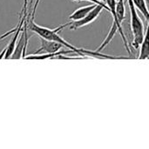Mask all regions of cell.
I'll list each match as a JSON object with an SVG mask.
<instances>
[{
    "mask_svg": "<svg viewBox=\"0 0 149 149\" xmlns=\"http://www.w3.org/2000/svg\"><path fill=\"white\" fill-rule=\"evenodd\" d=\"M26 18H27V0H24V7H23L22 10H21L19 20H18V23L17 24V26L15 28H13V30L4 33L3 36L0 37V39H3L5 37L10 35L11 33H14V35L12 36V38H11L10 41L9 42L8 45L3 49V51L5 52L3 58H10L11 57V55L13 54L15 47H16V45H17V40H18V37L20 35V32L24 29V22H25Z\"/></svg>",
    "mask_w": 149,
    "mask_h": 149,
    "instance_id": "1",
    "label": "cell"
},
{
    "mask_svg": "<svg viewBox=\"0 0 149 149\" xmlns=\"http://www.w3.org/2000/svg\"><path fill=\"white\" fill-rule=\"evenodd\" d=\"M127 2H128V6L130 9L131 30H132V33L134 37L133 46L137 49L140 47L144 38V25L136 11V7L134 3V1L127 0Z\"/></svg>",
    "mask_w": 149,
    "mask_h": 149,
    "instance_id": "2",
    "label": "cell"
},
{
    "mask_svg": "<svg viewBox=\"0 0 149 149\" xmlns=\"http://www.w3.org/2000/svg\"><path fill=\"white\" fill-rule=\"evenodd\" d=\"M105 9V7L101 4H97L95 8H93L85 17H83L80 20H77V21H72L70 23V29L71 30H77L79 28H81L83 26H86L91 23H93V21H95L97 19V17H99V15L101 13L102 10Z\"/></svg>",
    "mask_w": 149,
    "mask_h": 149,
    "instance_id": "3",
    "label": "cell"
},
{
    "mask_svg": "<svg viewBox=\"0 0 149 149\" xmlns=\"http://www.w3.org/2000/svg\"><path fill=\"white\" fill-rule=\"evenodd\" d=\"M116 3L117 1L116 0H106V3L108 7V10L109 11L111 12V14L113 15V23H114L117 27H118V31H120V34L122 38V40H123V43H124V46L125 48L127 49V52L129 54L132 53L129 46H128V42L127 40V38L124 34V31H123V29H122V26H121V24L119 22L118 18H117V16H116Z\"/></svg>",
    "mask_w": 149,
    "mask_h": 149,
    "instance_id": "4",
    "label": "cell"
},
{
    "mask_svg": "<svg viewBox=\"0 0 149 149\" xmlns=\"http://www.w3.org/2000/svg\"><path fill=\"white\" fill-rule=\"evenodd\" d=\"M40 38V47L37 50L36 53H53L58 52L64 45L58 42L52 41L39 37Z\"/></svg>",
    "mask_w": 149,
    "mask_h": 149,
    "instance_id": "5",
    "label": "cell"
},
{
    "mask_svg": "<svg viewBox=\"0 0 149 149\" xmlns=\"http://www.w3.org/2000/svg\"><path fill=\"white\" fill-rule=\"evenodd\" d=\"M98 3H93L90 5H86L84 7H80L79 9H77L75 11H73L70 16H69V19L72 21H77V20H80L83 17H85L93 8L96 7Z\"/></svg>",
    "mask_w": 149,
    "mask_h": 149,
    "instance_id": "6",
    "label": "cell"
},
{
    "mask_svg": "<svg viewBox=\"0 0 149 149\" xmlns=\"http://www.w3.org/2000/svg\"><path fill=\"white\" fill-rule=\"evenodd\" d=\"M72 52H75L72 50H69V51H58L57 52H53V53H36V54H31V55H26L24 57V59H45V58H58L60 55L63 54H67V53H72Z\"/></svg>",
    "mask_w": 149,
    "mask_h": 149,
    "instance_id": "7",
    "label": "cell"
},
{
    "mask_svg": "<svg viewBox=\"0 0 149 149\" xmlns=\"http://www.w3.org/2000/svg\"><path fill=\"white\" fill-rule=\"evenodd\" d=\"M149 58V23L144 34L143 40L141 44V52L138 57V59H146Z\"/></svg>",
    "mask_w": 149,
    "mask_h": 149,
    "instance_id": "8",
    "label": "cell"
},
{
    "mask_svg": "<svg viewBox=\"0 0 149 149\" xmlns=\"http://www.w3.org/2000/svg\"><path fill=\"white\" fill-rule=\"evenodd\" d=\"M116 16L120 24L126 19V8H125V1L124 0L117 1V3H116Z\"/></svg>",
    "mask_w": 149,
    "mask_h": 149,
    "instance_id": "9",
    "label": "cell"
},
{
    "mask_svg": "<svg viewBox=\"0 0 149 149\" xmlns=\"http://www.w3.org/2000/svg\"><path fill=\"white\" fill-rule=\"evenodd\" d=\"M135 7L143 14V16L146 17V19L149 23V10L147 6L146 0H133Z\"/></svg>",
    "mask_w": 149,
    "mask_h": 149,
    "instance_id": "10",
    "label": "cell"
},
{
    "mask_svg": "<svg viewBox=\"0 0 149 149\" xmlns=\"http://www.w3.org/2000/svg\"><path fill=\"white\" fill-rule=\"evenodd\" d=\"M39 2H40V0H36L35 1V3H34V7H33V9H32V12H31V20H34V17H35V14H36V10H37V8H38V3H39Z\"/></svg>",
    "mask_w": 149,
    "mask_h": 149,
    "instance_id": "11",
    "label": "cell"
},
{
    "mask_svg": "<svg viewBox=\"0 0 149 149\" xmlns=\"http://www.w3.org/2000/svg\"><path fill=\"white\" fill-rule=\"evenodd\" d=\"M73 1H82V0H73ZM87 1H90V2H92V3H98V4H101V5H103L104 7H105V9L106 10H107L108 11H109V10H108V7H107V5L105 3H103V2H100V1H99V0H87Z\"/></svg>",
    "mask_w": 149,
    "mask_h": 149,
    "instance_id": "12",
    "label": "cell"
},
{
    "mask_svg": "<svg viewBox=\"0 0 149 149\" xmlns=\"http://www.w3.org/2000/svg\"><path fill=\"white\" fill-rule=\"evenodd\" d=\"M99 1H100V2H103V3H106V0H99ZM107 4V3H106Z\"/></svg>",
    "mask_w": 149,
    "mask_h": 149,
    "instance_id": "13",
    "label": "cell"
},
{
    "mask_svg": "<svg viewBox=\"0 0 149 149\" xmlns=\"http://www.w3.org/2000/svg\"><path fill=\"white\" fill-rule=\"evenodd\" d=\"M146 1H147V2H148V3H149V0H146Z\"/></svg>",
    "mask_w": 149,
    "mask_h": 149,
    "instance_id": "14",
    "label": "cell"
}]
</instances>
